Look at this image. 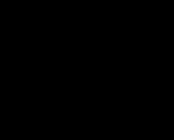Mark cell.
Returning a JSON list of instances; mask_svg holds the SVG:
<instances>
[]
</instances>
